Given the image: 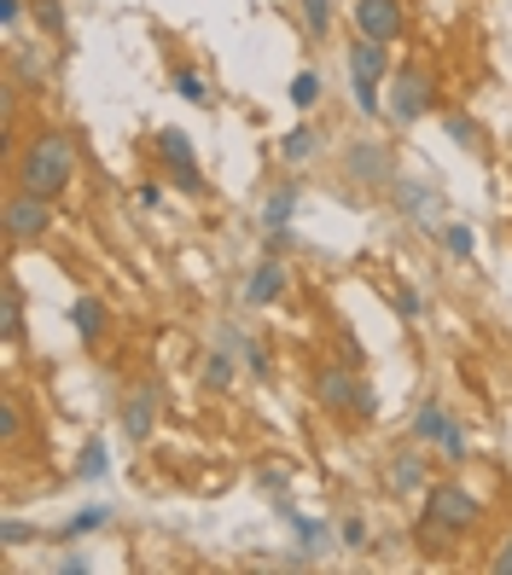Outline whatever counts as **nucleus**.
I'll return each mask as SVG.
<instances>
[{
    "instance_id": "nucleus-22",
    "label": "nucleus",
    "mask_w": 512,
    "mask_h": 575,
    "mask_svg": "<svg viewBox=\"0 0 512 575\" xmlns=\"http://www.w3.org/2000/svg\"><path fill=\"white\" fill-rule=\"evenodd\" d=\"M169 93H181L187 105H204V99H210V82H204L198 70H187V65H175V70H169Z\"/></svg>"
},
{
    "instance_id": "nucleus-37",
    "label": "nucleus",
    "mask_w": 512,
    "mask_h": 575,
    "mask_svg": "<svg viewBox=\"0 0 512 575\" xmlns=\"http://www.w3.org/2000/svg\"><path fill=\"white\" fill-rule=\"evenodd\" d=\"M256 483H263L268 494H279V500H286V470H256Z\"/></svg>"
},
{
    "instance_id": "nucleus-12",
    "label": "nucleus",
    "mask_w": 512,
    "mask_h": 575,
    "mask_svg": "<svg viewBox=\"0 0 512 575\" xmlns=\"http://www.w3.org/2000/svg\"><path fill=\"white\" fill-rule=\"evenodd\" d=\"M391 192H396V209H402V216H414L420 227L437 221V187H431V180H407V175H396Z\"/></svg>"
},
{
    "instance_id": "nucleus-17",
    "label": "nucleus",
    "mask_w": 512,
    "mask_h": 575,
    "mask_svg": "<svg viewBox=\"0 0 512 575\" xmlns=\"http://www.w3.org/2000/svg\"><path fill=\"white\" fill-rule=\"evenodd\" d=\"M384 488H391V494H414V488H425V459L396 454L391 465H384Z\"/></svg>"
},
{
    "instance_id": "nucleus-34",
    "label": "nucleus",
    "mask_w": 512,
    "mask_h": 575,
    "mask_svg": "<svg viewBox=\"0 0 512 575\" xmlns=\"http://www.w3.org/2000/svg\"><path fill=\"white\" fill-rule=\"evenodd\" d=\"M18 430H23L18 407H12V401H0V442H7V448H12V442H18Z\"/></svg>"
},
{
    "instance_id": "nucleus-1",
    "label": "nucleus",
    "mask_w": 512,
    "mask_h": 575,
    "mask_svg": "<svg viewBox=\"0 0 512 575\" xmlns=\"http://www.w3.org/2000/svg\"><path fill=\"white\" fill-rule=\"evenodd\" d=\"M70 180H76V135L70 128H41V135L18 151V187L41 192V198H59V192H70Z\"/></svg>"
},
{
    "instance_id": "nucleus-33",
    "label": "nucleus",
    "mask_w": 512,
    "mask_h": 575,
    "mask_svg": "<svg viewBox=\"0 0 512 575\" xmlns=\"http://www.w3.org/2000/svg\"><path fill=\"white\" fill-rule=\"evenodd\" d=\"M338 355H344V366H355V373H362V366H367V349H362V337H355L349 326L338 331Z\"/></svg>"
},
{
    "instance_id": "nucleus-10",
    "label": "nucleus",
    "mask_w": 512,
    "mask_h": 575,
    "mask_svg": "<svg viewBox=\"0 0 512 575\" xmlns=\"http://www.w3.org/2000/svg\"><path fill=\"white\" fill-rule=\"evenodd\" d=\"M117 425H122V436L135 442H151V430H158V389L151 384H140V389H128L122 396V413H117Z\"/></svg>"
},
{
    "instance_id": "nucleus-3",
    "label": "nucleus",
    "mask_w": 512,
    "mask_h": 575,
    "mask_svg": "<svg viewBox=\"0 0 512 575\" xmlns=\"http://www.w3.org/2000/svg\"><path fill=\"white\" fill-rule=\"evenodd\" d=\"M483 523V500L460 483H431L425 488V512H420V529L425 535H466Z\"/></svg>"
},
{
    "instance_id": "nucleus-29",
    "label": "nucleus",
    "mask_w": 512,
    "mask_h": 575,
    "mask_svg": "<svg viewBox=\"0 0 512 575\" xmlns=\"http://www.w3.org/2000/svg\"><path fill=\"white\" fill-rule=\"evenodd\" d=\"M36 23L47 30V41H65V7L59 0H36Z\"/></svg>"
},
{
    "instance_id": "nucleus-30",
    "label": "nucleus",
    "mask_w": 512,
    "mask_h": 575,
    "mask_svg": "<svg viewBox=\"0 0 512 575\" xmlns=\"http://www.w3.org/2000/svg\"><path fill=\"white\" fill-rule=\"evenodd\" d=\"M239 355H245V366H250V378H263V384L274 378V355H268L263 344H256V337H250V344H245Z\"/></svg>"
},
{
    "instance_id": "nucleus-28",
    "label": "nucleus",
    "mask_w": 512,
    "mask_h": 575,
    "mask_svg": "<svg viewBox=\"0 0 512 575\" xmlns=\"http://www.w3.org/2000/svg\"><path fill=\"white\" fill-rule=\"evenodd\" d=\"M30 541H41L36 523H23V517H7V523H0V546H7V553H12V546H30Z\"/></svg>"
},
{
    "instance_id": "nucleus-14",
    "label": "nucleus",
    "mask_w": 512,
    "mask_h": 575,
    "mask_svg": "<svg viewBox=\"0 0 512 575\" xmlns=\"http://www.w3.org/2000/svg\"><path fill=\"white\" fill-rule=\"evenodd\" d=\"M70 326H76V337H82V344H99V337H106V326H111V308L99 303V297H76V303H70Z\"/></svg>"
},
{
    "instance_id": "nucleus-32",
    "label": "nucleus",
    "mask_w": 512,
    "mask_h": 575,
    "mask_svg": "<svg viewBox=\"0 0 512 575\" xmlns=\"http://www.w3.org/2000/svg\"><path fill=\"white\" fill-rule=\"evenodd\" d=\"M391 308H396V320H407V326H414L420 314H425V297H420V291H407V285H402V291L391 297Z\"/></svg>"
},
{
    "instance_id": "nucleus-4",
    "label": "nucleus",
    "mask_w": 512,
    "mask_h": 575,
    "mask_svg": "<svg viewBox=\"0 0 512 575\" xmlns=\"http://www.w3.org/2000/svg\"><path fill=\"white\" fill-rule=\"evenodd\" d=\"M391 70V47L384 41H349V88H355V111H378V82Z\"/></svg>"
},
{
    "instance_id": "nucleus-11",
    "label": "nucleus",
    "mask_w": 512,
    "mask_h": 575,
    "mask_svg": "<svg viewBox=\"0 0 512 575\" xmlns=\"http://www.w3.org/2000/svg\"><path fill=\"white\" fill-rule=\"evenodd\" d=\"M286 291H292V268H286L279 256H263V261L250 268V279H245V303H250V308H274Z\"/></svg>"
},
{
    "instance_id": "nucleus-6",
    "label": "nucleus",
    "mask_w": 512,
    "mask_h": 575,
    "mask_svg": "<svg viewBox=\"0 0 512 575\" xmlns=\"http://www.w3.org/2000/svg\"><path fill=\"white\" fill-rule=\"evenodd\" d=\"M349 18H355V30H362L367 41H384V47L407 36V12H402V0H355Z\"/></svg>"
},
{
    "instance_id": "nucleus-27",
    "label": "nucleus",
    "mask_w": 512,
    "mask_h": 575,
    "mask_svg": "<svg viewBox=\"0 0 512 575\" xmlns=\"http://www.w3.org/2000/svg\"><path fill=\"white\" fill-rule=\"evenodd\" d=\"M292 105H297V111H315V105H321V76L315 70L292 76Z\"/></svg>"
},
{
    "instance_id": "nucleus-31",
    "label": "nucleus",
    "mask_w": 512,
    "mask_h": 575,
    "mask_svg": "<svg viewBox=\"0 0 512 575\" xmlns=\"http://www.w3.org/2000/svg\"><path fill=\"white\" fill-rule=\"evenodd\" d=\"M338 541H344V553H362V546L373 541V529H367V517H344V529H338Z\"/></svg>"
},
{
    "instance_id": "nucleus-16",
    "label": "nucleus",
    "mask_w": 512,
    "mask_h": 575,
    "mask_svg": "<svg viewBox=\"0 0 512 575\" xmlns=\"http://www.w3.org/2000/svg\"><path fill=\"white\" fill-rule=\"evenodd\" d=\"M0 337L18 349L23 344V291H18V279L0 285Z\"/></svg>"
},
{
    "instance_id": "nucleus-26",
    "label": "nucleus",
    "mask_w": 512,
    "mask_h": 575,
    "mask_svg": "<svg viewBox=\"0 0 512 575\" xmlns=\"http://www.w3.org/2000/svg\"><path fill=\"white\" fill-rule=\"evenodd\" d=\"M443 135H449L460 151H483V135H477V122H472V117H460V111H454V117H443Z\"/></svg>"
},
{
    "instance_id": "nucleus-8",
    "label": "nucleus",
    "mask_w": 512,
    "mask_h": 575,
    "mask_svg": "<svg viewBox=\"0 0 512 575\" xmlns=\"http://www.w3.org/2000/svg\"><path fill=\"white\" fill-rule=\"evenodd\" d=\"M431 99H437V88H431L425 70H396V76H391V117H396V122L431 117Z\"/></svg>"
},
{
    "instance_id": "nucleus-20",
    "label": "nucleus",
    "mask_w": 512,
    "mask_h": 575,
    "mask_svg": "<svg viewBox=\"0 0 512 575\" xmlns=\"http://www.w3.org/2000/svg\"><path fill=\"white\" fill-rule=\"evenodd\" d=\"M449 407L443 401H425L420 413H414V442H443V430H449Z\"/></svg>"
},
{
    "instance_id": "nucleus-9",
    "label": "nucleus",
    "mask_w": 512,
    "mask_h": 575,
    "mask_svg": "<svg viewBox=\"0 0 512 575\" xmlns=\"http://www.w3.org/2000/svg\"><path fill=\"white\" fill-rule=\"evenodd\" d=\"M344 169H349V180H362V187H391V180H396V157H391V146L362 140V146L344 151Z\"/></svg>"
},
{
    "instance_id": "nucleus-15",
    "label": "nucleus",
    "mask_w": 512,
    "mask_h": 575,
    "mask_svg": "<svg viewBox=\"0 0 512 575\" xmlns=\"http://www.w3.org/2000/svg\"><path fill=\"white\" fill-rule=\"evenodd\" d=\"M234 378H239V360H234V349H210L204 355V373H198V384L210 389V396H221V389H234Z\"/></svg>"
},
{
    "instance_id": "nucleus-25",
    "label": "nucleus",
    "mask_w": 512,
    "mask_h": 575,
    "mask_svg": "<svg viewBox=\"0 0 512 575\" xmlns=\"http://www.w3.org/2000/svg\"><path fill=\"white\" fill-rule=\"evenodd\" d=\"M106 523H111V512H106V506H88V512H76V517L65 523L59 541H82V535H93V529H106Z\"/></svg>"
},
{
    "instance_id": "nucleus-2",
    "label": "nucleus",
    "mask_w": 512,
    "mask_h": 575,
    "mask_svg": "<svg viewBox=\"0 0 512 575\" xmlns=\"http://www.w3.org/2000/svg\"><path fill=\"white\" fill-rule=\"evenodd\" d=\"M309 396L326 407V413H338V418H355V425H373L378 418V396L362 384V373L355 366H321V373L309 378Z\"/></svg>"
},
{
    "instance_id": "nucleus-13",
    "label": "nucleus",
    "mask_w": 512,
    "mask_h": 575,
    "mask_svg": "<svg viewBox=\"0 0 512 575\" xmlns=\"http://www.w3.org/2000/svg\"><path fill=\"white\" fill-rule=\"evenodd\" d=\"M279 517L292 523V535H297V553H309V558H321L326 546H332V529H326V523H321V517H303V512H297L292 500H279Z\"/></svg>"
},
{
    "instance_id": "nucleus-35",
    "label": "nucleus",
    "mask_w": 512,
    "mask_h": 575,
    "mask_svg": "<svg viewBox=\"0 0 512 575\" xmlns=\"http://www.w3.org/2000/svg\"><path fill=\"white\" fill-rule=\"evenodd\" d=\"M437 448H443L449 459H466V430H460L454 418H449V430H443V442H437Z\"/></svg>"
},
{
    "instance_id": "nucleus-38",
    "label": "nucleus",
    "mask_w": 512,
    "mask_h": 575,
    "mask_svg": "<svg viewBox=\"0 0 512 575\" xmlns=\"http://www.w3.org/2000/svg\"><path fill=\"white\" fill-rule=\"evenodd\" d=\"M490 569H495V575H512V535H506V546H501V553L490 558Z\"/></svg>"
},
{
    "instance_id": "nucleus-18",
    "label": "nucleus",
    "mask_w": 512,
    "mask_h": 575,
    "mask_svg": "<svg viewBox=\"0 0 512 575\" xmlns=\"http://www.w3.org/2000/svg\"><path fill=\"white\" fill-rule=\"evenodd\" d=\"M321 151V135H315V128L309 122H297L292 128V135L286 140H279V157H286V163H309V157Z\"/></svg>"
},
{
    "instance_id": "nucleus-36",
    "label": "nucleus",
    "mask_w": 512,
    "mask_h": 575,
    "mask_svg": "<svg viewBox=\"0 0 512 575\" xmlns=\"http://www.w3.org/2000/svg\"><path fill=\"white\" fill-rule=\"evenodd\" d=\"M18 23H23V0H0V30L18 36Z\"/></svg>"
},
{
    "instance_id": "nucleus-21",
    "label": "nucleus",
    "mask_w": 512,
    "mask_h": 575,
    "mask_svg": "<svg viewBox=\"0 0 512 575\" xmlns=\"http://www.w3.org/2000/svg\"><path fill=\"white\" fill-rule=\"evenodd\" d=\"M437 232H443V250H449L454 261H472V250H477V232H472V221H443Z\"/></svg>"
},
{
    "instance_id": "nucleus-23",
    "label": "nucleus",
    "mask_w": 512,
    "mask_h": 575,
    "mask_svg": "<svg viewBox=\"0 0 512 575\" xmlns=\"http://www.w3.org/2000/svg\"><path fill=\"white\" fill-rule=\"evenodd\" d=\"M297 12H303V30H309L315 41H326V36H332V12H338L332 0H297Z\"/></svg>"
},
{
    "instance_id": "nucleus-24",
    "label": "nucleus",
    "mask_w": 512,
    "mask_h": 575,
    "mask_svg": "<svg viewBox=\"0 0 512 575\" xmlns=\"http://www.w3.org/2000/svg\"><path fill=\"white\" fill-rule=\"evenodd\" d=\"M106 470H111V459H106V442H88V448L76 454V477H82V483H106Z\"/></svg>"
},
{
    "instance_id": "nucleus-7",
    "label": "nucleus",
    "mask_w": 512,
    "mask_h": 575,
    "mask_svg": "<svg viewBox=\"0 0 512 575\" xmlns=\"http://www.w3.org/2000/svg\"><path fill=\"white\" fill-rule=\"evenodd\" d=\"M158 157H164V169H169V180H175L181 192H204L198 151H193V140L181 135V128H158Z\"/></svg>"
},
{
    "instance_id": "nucleus-19",
    "label": "nucleus",
    "mask_w": 512,
    "mask_h": 575,
    "mask_svg": "<svg viewBox=\"0 0 512 575\" xmlns=\"http://www.w3.org/2000/svg\"><path fill=\"white\" fill-rule=\"evenodd\" d=\"M292 209H297V187L286 180L279 192H268V204H263V232H274V227H292Z\"/></svg>"
},
{
    "instance_id": "nucleus-5",
    "label": "nucleus",
    "mask_w": 512,
    "mask_h": 575,
    "mask_svg": "<svg viewBox=\"0 0 512 575\" xmlns=\"http://www.w3.org/2000/svg\"><path fill=\"white\" fill-rule=\"evenodd\" d=\"M0 221H7V245H36L41 232L53 227V198L18 187V192L7 198V216H0Z\"/></svg>"
}]
</instances>
